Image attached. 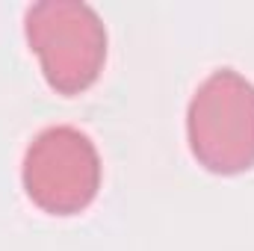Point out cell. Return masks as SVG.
I'll return each mask as SVG.
<instances>
[{
  "label": "cell",
  "instance_id": "1",
  "mask_svg": "<svg viewBox=\"0 0 254 251\" xmlns=\"http://www.w3.org/2000/svg\"><path fill=\"white\" fill-rule=\"evenodd\" d=\"M30 51L60 95L86 92L107 63V27L83 0H39L24 15Z\"/></svg>",
  "mask_w": 254,
  "mask_h": 251
},
{
  "label": "cell",
  "instance_id": "2",
  "mask_svg": "<svg viewBox=\"0 0 254 251\" xmlns=\"http://www.w3.org/2000/svg\"><path fill=\"white\" fill-rule=\"evenodd\" d=\"M190 151L213 175L254 166V83L234 68L213 71L187 107Z\"/></svg>",
  "mask_w": 254,
  "mask_h": 251
},
{
  "label": "cell",
  "instance_id": "3",
  "mask_svg": "<svg viewBox=\"0 0 254 251\" xmlns=\"http://www.w3.org/2000/svg\"><path fill=\"white\" fill-rule=\"evenodd\" d=\"M21 181L27 198L39 210L74 216L86 210L101 189V154L77 127H45L24 151Z\"/></svg>",
  "mask_w": 254,
  "mask_h": 251
}]
</instances>
